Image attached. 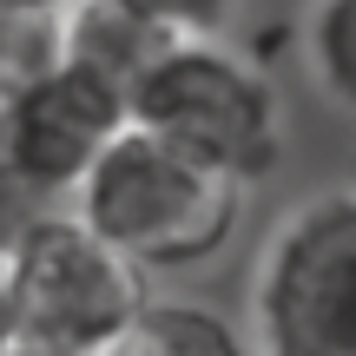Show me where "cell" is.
<instances>
[{
  "mask_svg": "<svg viewBox=\"0 0 356 356\" xmlns=\"http://www.w3.org/2000/svg\"><path fill=\"white\" fill-rule=\"evenodd\" d=\"M238 198L244 191L231 178L204 172L198 159L172 152L165 139L126 126V139L79 185L73 218L86 231H99L139 270H185V264H204V257H218L231 244Z\"/></svg>",
  "mask_w": 356,
  "mask_h": 356,
  "instance_id": "cell-1",
  "label": "cell"
},
{
  "mask_svg": "<svg viewBox=\"0 0 356 356\" xmlns=\"http://www.w3.org/2000/svg\"><path fill=\"white\" fill-rule=\"evenodd\" d=\"M132 126L198 159L231 185H264L284 159V113L270 79L218 40H178L132 92Z\"/></svg>",
  "mask_w": 356,
  "mask_h": 356,
  "instance_id": "cell-2",
  "label": "cell"
},
{
  "mask_svg": "<svg viewBox=\"0 0 356 356\" xmlns=\"http://www.w3.org/2000/svg\"><path fill=\"white\" fill-rule=\"evenodd\" d=\"M0 277L20 317V350L40 356H106L152 310L145 270L119 257L99 231H86L73 211L47 218L0 264Z\"/></svg>",
  "mask_w": 356,
  "mask_h": 356,
  "instance_id": "cell-3",
  "label": "cell"
},
{
  "mask_svg": "<svg viewBox=\"0 0 356 356\" xmlns=\"http://www.w3.org/2000/svg\"><path fill=\"white\" fill-rule=\"evenodd\" d=\"M257 356H356V191L291 211L251 291Z\"/></svg>",
  "mask_w": 356,
  "mask_h": 356,
  "instance_id": "cell-4",
  "label": "cell"
},
{
  "mask_svg": "<svg viewBox=\"0 0 356 356\" xmlns=\"http://www.w3.org/2000/svg\"><path fill=\"white\" fill-rule=\"evenodd\" d=\"M126 126H132V106L106 79L79 73L66 60L47 79H33L20 99L0 106V159L47 198L73 204L92 165L126 139Z\"/></svg>",
  "mask_w": 356,
  "mask_h": 356,
  "instance_id": "cell-5",
  "label": "cell"
},
{
  "mask_svg": "<svg viewBox=\"0 0 356 356\" xmlns=\"http://www.w3.org/2000/svg\"><path fill=\"white\" fill-rule=\"evenodd\" d=\"M172 47H178V33H165L159 20L119 7V0H79V7L66 13V60H73L79 73L106 79L126 106H132V92L145 86V73H152Z\"/></svg>",
  "mask_w": 356,
  "mask_h": 356,
  "instance_id": "cell-6",
  "label": "cell"
},
{
  "mask_svg": "<svg viewBox=\"0 0 356 356\" xmlns=\"http://www.w3.org/2000/svg\"><path fill=\"white\" fill-rule=\"evenodd\" d=\"M106 356H244V350H238V337H231V323H218L211 310L152 304L119 337V350H106Z\"/></svg>",
  "mask_w": 356,
  "mask_h": 356,
  "instance_id": "cell-7",
  "label": "cell"
},
{
  "mask_svg": "<svg viewBox=\"0 0 356 356\" xmlns=\"http://www.w3.org/2000/svg\"><path fill=\"white\" fill-rule=\"evenodd\" d=\"M304 53L323 99L356 113V0H317L304 26Z\"/></svg>",
  "mask_w": 356,
  "mask_h": 356,
  "instance_id": "cell-8",
  "label": "cell"
},
{
  "mask_svg": "<svg viewBox=\"0 0 356 356\" xmlns=\"http://www.w3.org/2000/svg\"><path fill=\"white\" fill-rule=\"evenodd\" d=\"M53 66H66V20H47V13H0V106L20 99Z\"/></svg>",
  "mask_w": 356,
  "mask_h": 356,
  "instance_id": "cell-9",
  "label": "cell"
},
{
  "mask_svg": "<svg viewBox=\"0 0 356 356\" xmlns=\"http://www.w3.org/2000/svg\"><path fill=\"white\" fill-rule=\"evenodd\" d=\"M119 7L159 20V26L178 33V40H211L218 26L231 20V7H238V0H119Z\"/></svg>",
  "mask_w": 356,
  "mask_h": 356,
  "instance_id": "cell-10",
  "label": "cell"
},
{
  "mask_svg": "<svg viewBox=\"0 0 356 356\" xmlns=\"http://www.w3.org/2000/svg\"><path fill=\"white\" fill-rule=\"evenodd\" d=\"M0 356H20V317H13V297H7V277H0Z\"/></svg>",
  "mask_w": 356,
  "mask_h": 356,
  "instance_id": "cell-11",
  "label": "cell"
},
{
  "mask_svg": "<svg viewBox=\"0 0 356 356\" xmlns=\"http://www.w3.org/2000/svg\"><path fill=\"white\" fill-rule=\"evenodd\" d=\"M79 0H0V13H47V20H66Z\"/></svg>",
  "mask_w": 356,
  "mask_h": 356,
  "instance_id": "cell-12",
  "label": "cell"
}]
</instances>
